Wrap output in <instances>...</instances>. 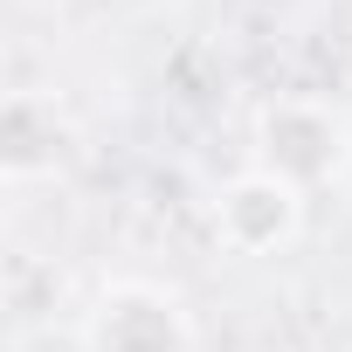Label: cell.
<instances>
[{"label": "cell", "instance_id": "obj_1", "mask_svg": "<svg viewBox=\"0 0 352 352\" xmlns=\"http://www.w3.org/2000/svg\"><path fill=\"white\" fill-rule=\"evenodd\" d=\"M256 166L290 180L297 194H324L352 173V118L331 97L290 90L256 111Z\"/></svg>", "mask_w": 352, "mask_h": 352}, {"label": "cell", "instance_id": "obj_2", "mask_svg": "<svg viewBox=\"0 0 352 352\" xmlns=\"http://www.w3.org/2000/svg\"><path fill=\"white\" fill-rule=\"evenodd\" d=\"M194 345H201L194 311L145 276L104 283L83 311V352H194Z\"/></svg>", "mask_w": 352, "mask_h": 352}, {"label": "cell", "instance_id": "obj_3", "mask_svg": "<svg viewBox=\"0 0 352 352\" xmlns=\"http://www.w3.org/2000/svg\"><path fill=\"white\" fill-rule=\"evenodd\" d=\"M304 208H311V194H297L290 180L249 166L214 194V235L235 256H283L304 235Z\"/></svg>", "mask_w": 352, "mask_h": 352}]
</instances>
